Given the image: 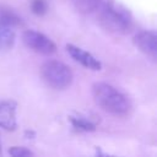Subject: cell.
<instances>
[{"label": "cell", "mask_w": 157, "mask_h": 157, "mask_svg": "<svg viewBox=\"0 0 157 157\" xmlns=\"http://www.w3.org/2000/svg\"><path fill=\"white\" fill-rule=\"evenodd\" d=\"M16 34L12 27L0 23V52L11 49L15 44Z\"/></svg>", "instance_id": "30bf717a"}, {"label": "cell", "mask_w": 157, "mask_h": 157, "mask_svg": "<svg viewBox=\"0 0 157 157\" xmlns=\"http://www.w3.org/2000/svg\"><path fill=\"white\" fill-rule=\"evenodd\" d=\"M26 135L27 136H34V132L33 131H26Z\"/></svg>", "instance_id": "5bb4252c"}, {"label": "cell", "mask_w": 157, "mask_h": 157, "mask_svg": "<svg viewBox=\"0 0 157 157\" xmlns=\"http://www.w3.org/2000/svg\"><path fill=\"white\" fill-rule=\"evenodd\" d=\"M71 1L76 11H78L80 13L87 15V13L94 12L102 0H71Z\"/></svg>", "instance_id": "8fae6325"}, {"label": "cell", "mask_w": 157, "mask_h": 157, "mask_svg": "<svg viewBox=\"0 0 157 157\" xmlns=\"http://www.w3.org/2000/svg\"><path fill=\"white\" fill-rule=\"evenodd\" d=\"M40 76L43 81L54 90H65L72 83L74 80L71 69L63 61L53 59H49L42 64Z\"/></svg>", "instance_id": "3957f363"}, {"label": "cell", "mask_w": 157, "mask_h": 157, "mask_svg": "<svg viewBox=\"0 0 157 157\" xmlns=\"http://www.w3.org/2000/svg\"><path fill=\"white\" fill-rule=\"evenodd\" d=\"M32 12L37 16H43L48 11V1L47 0H32L31 2Z\"/></svg>", "instance_id": "7c38bea8"}, {"label": "cell", "mask_w": 157, "mask_h": 157, "mask_svg": "<svg viewBox=\"0 0 157 157\" xmlns=\"http://www.w3.org/2000/svg\"><path fill=\"white\" fill-rule=\"evenodd\" d=\"M70 123L71 125L78 130V131H85V132H90V131H94L96 128H97V123L94 120H92L90 117H86V115H74V117H70Z\"/></svg>", "instance_id": "ba28073f"}, {"label": "cell", "mask_w": 157, "mask_h": 157, "mask_svg": "<svg viewBox=\"0 0 157 157\" xmlns=\"http://www.w3.org/2000/svg\"><path fill=\"white\" fill-rule=\"evenodd\" d=\"M97 20L102 28L113 34H126L134 26L130 11L115 0H102L96 9Z\"/></svg>", "instance_id": "6da1fadb"}, {"label": "cell", "mask_w": 157, "mask_h": 157, "mask_svg": "<svg viewBox=\"0 0 157 157\" xmlns=\"http://www.w3.org/2000/svg\"><path fill=\"white\" fill-rule=\"evenodd\" d=\"M17 104L11 99H0V128L6 131H13L17 128L16 119Z\"/></svg>", "instance_id": "8992f818"}, {"label": "cell", "mask_w": 157, "mask_h": 157, "mask_svg": "<svg viewBox=\"0 0 157 157\" xmlns=\"http://www.w3.org/2000/svg\"><path fill=\"white\" fill-rule=\"evenodd\" d=\"M92 94L94 102L107 113L124 118L130 115L132 110V104L130 98L114 87L110 83L107 82H96L92 86Z\"/></svg>", "instance_id": "7a4b0ae2"}, {"label": "cell", "mask_w": 157, "mask_h": 157, "mask_svg": "<svg viewBox=\"0 0 157 157\" xmlns=\"http://www.w3.org/2000/svg\"><path fill=\"white\" fill-rule=\"evenodd\" d=\"M0 23L13 28L22 26V18L12 9L6 6H0Z\"/></svg>", "instance_id": "9c48e42d"}, {"label": "cell", "mask_w": 157, "mask_h": 157, "mask_svg": "<svg viewBox=\"0 0 157 157\" xmlns=\"http://www.w3.org/2000/svg\"><path fill=\"white\" fill-rule=\"evenodd\" d=\"M66 50L70 54V56L75 61L81 64L82 66H85L90 70H93V71H99L102 69L101 61L96 56H93L91 53H88L87 50H85L80 47H76L74 44H66Z\"/></svg>", "instance_id": "52a82bcc"}, {"label": "cell", "mask_w": 157, "mask_h": 157, "mask_svg": "<svg viewBox=\"0 0 157 157\" xmlns=\"http://www.w3.org/2000/svg\"><path fill=\"white\" fill-rule=\"evenodd\" d=\"M0 153H1V142H0Z\"/></svg>", "instance_id": "9a60e30c"}, {"label": "cell", "mask_w": 157, "mask_h": 157, "mask_svg": "<svg viewBox=\"0 0 157 157\" xmlns=\"http://www.w3.org/2000/svg\"><path fill=\"white\" fill-rule=\"evenodd\" d=\"M22 40L28 49H31L34 53L40 54V55L49 56L56 52L55 43L49 37H47L44 33L38 32L36 29L25 31L22 34Z\"/></svg>", "instance_id": "277c9868"}, {"label": "cell", "mask_w": 157, "mask_h": 157, "mask_svg": "<svg viewBox=\"0 0 157 157\" xmlns=\"http://www.w3.org/2000/svg\"><path fill=\"white\" fill-rule=\"evenodd\" d=\"M134 44L145 55L156 60L157 58V34L155 31L144 29L134 36Z\"/></svg>", "instance_id": "5b68a950"}, {"label": "cell", "mask_w": 157, "mask_h": 157, "mask_svg": "<svg viewBox=\"0 0 157 157\" xmlns=\"http://www.w3.org/2000/svg\"><path fill=\"white\" fill-rule=\"evenodd\" d=\"M9 153L13 157H26V156H33L34 153L26 148V147H21V146H13L9 150Z\"/></svg>", "instance_id": "4fadbf2b"}]
</instances>
